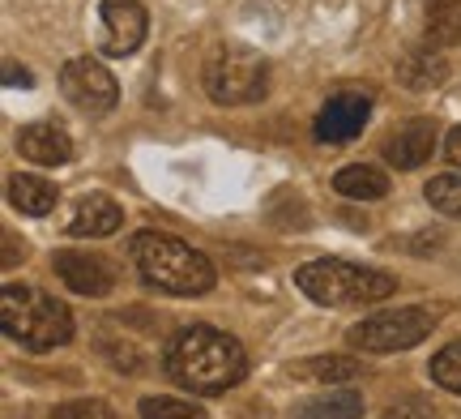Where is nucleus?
<instances>
[{"mask_svg": "<svg viewBox=\"0 0 461 419\" xmlns=\"http://www.w3.org/2000/svg\"><path fill=\"white\" fill-rule=\"evenodd\" d=\"M99 22H103L99 48L107 51V56H132L149 31L146 5H137V0H103Z\"/></svg>", "mask_w": 461, "mask_h": 419, "instance_id": "1a4fd4ad", "label": "nucleus"}, {"mask_svg": "<svg viewBox=\"0 0 461 419\" xmlns=\"http://www.w3.org/2000/svg\"><path fill=\"white\" fill-rule=\"evenodd\" d=\"M397 77H402V86H411V90H431V86H440L448 77V60L436 56L431 48L406 51L402 65H397Z\"/></svg>", "mask_w": 461, "mask_h": 419, "instance_id": "dca6fc26", "label": "nucleus"}, {"mask_svg": "<svg viewBox=\"0 0 461 419\" xmlns=\"http://www.w3.org/2000/svg\"><path fill=\"white\" fill-rule=\"evenodd\" d=\"M299 291L316 304H330V308H346V304H376L389 300L397 291V278H389L384 269H367V266H350V261H308L295 269Z\"/></svg>", "mask_w": 461, "mask_h": 419, "instance_id": "20e7f679", "label": "nucleus"}, {"mask_svg": "<svg viewBox=\"0 0 461 419\" xmlns=\"http://www.w3.org/2000/svg\"><path fill=\"white\" fill-rule=\"evenodd\" d=\"M205 95L214 103H261L269 90V65L261 51L244 48V43H218L205 60Z\"/></svg>", "mask_w": 461, "mask_h": 419, "instance_id": "39448f33", "label": "nucleus"}, {"mask_svg": "<svg viewBox=\"0 0 461 419\" xmlns=\"http://www.w3.org/2000/svg\"><path fill=\"white\" fill-rule=\"evenodd\" d=\"M9 202L22 214L43 218L56 210V185L43 180V176H9Z\"/></svg>", "mask_w": 461, "mask_h": 419, "instance_id": "2eb2a0df", "label": "nucleus"}, {"mask_svg": "<svg viewBox=\"0 0 461 419\" xmlns=\"http://www.w3.org/2000/svg\"><path fill=\"white\" fill-rule=\"evenodd\" d=\"M167 372H171V381H180L193 394H227L230 386L244 381L248 355L235 338L214 325H193L171 338Z\"/></svg>", "mask_w": 461, "mask_h": 419, "instance_id": "f257e3e1", "label": "nucleus"}, {"mask_svg": "<svg viewBox=\"0 0 461 419\" xmlns=\"http://www.w3.org/2000/svg\"><path fill=\"white\" fill-rule=\"evenodd\" d=\"M333 188L342 193V197H355V202H376L389 193V176H380L376 168H367V163H350L333 176Z\"/></svg>", "mask_w": 461, "mask_h": 419, "instance_id": "f3484780", "label": "nucleus"}, {"mask_svg": "<svg viewBox=\"0 0 461 419\" xmlns=\"http://www.w3.org/2000/svg\"><path fill=\"white\" fill-rule=\"evenodd\" d=\"M0 330L31 351H51V347H65L73 338V317L48 291L9 283L0 291Z\"/></svg>", "mask_w": 461, "mask_h": 419, "instance_id": "7ed1b4c3", "label": "nucleus"}, {"mask_svg": "<svg viewBox=\"0 0 461 419\" xmlns=\"http://www.w3.org/2000/svg\"><path fill=\"white\" fill-rule=\"evenodd\" d=\"M359 360H346V355H321V360H303L291 369L295 381H359Z\"/></svg>", "mask_w": 461, "mask_h": 419, "instance_id": "6ab92c4d", "label": "nucleus"}, {"mask_svg": "<svg viewBox=\"0 0 461 419\" xmlns=\"http://www.w3.org/2000/svg\"><path fill=\"white\" fill-rule=\"evenodd\" d=\"M428 202L445 218H461V176H431L428 180Z\"/></svg>", "mask_w": 461, "mask_h": 419, "instance_id": "aec40b11", "label": "nucleus"}, {"mask_svg": "<svg viewBox=\"0 0 461 419\" xmlns=\"http://www.w3.org/2000/svg\"><path fill=\"white\" fill-rule=\"evenodd\" d=\"M17 150H22V159H31L39 168H60V163L73 159V137H68L65 124L39 120V124H26L17 133Z\"/></svg>", "mask_w": 461, "mask_h": 419, "instance_id": "9b49d317", "label": "nucleus"}, {"mask_svg": "<svg viewBox=\"0 0 461 419\" xmlns=\"http://www.w3.org/2000/svg\"><path fill=\"white\" fill-rule=\"evenodd\" d=\"M120 223H124V210L107 193H90V197H82V202L73 205V214L65 223V235H73V240H103V235L120 232Z\"/></svg>", "mask_w": 461, "mask_h": 419, "instance_id": "f8f14e48", "label": "nucleus"}, {"mask_svg": "<svg viewBox=\"0 0 461 419\" xmlns=\"http://www.w3.org/2000/svg\"><path fill=\"white\" fill-rule=\"evenodd\" d=\"M31 82H34V77H31V68L14 65V60L5 65V86H31Z\"/></svg>", "mask_w": 461, "mask_h": 419, "instance_id": "b1692460", "label": "nucleus"}, {"mask_svg": "<svg viewBox=\"0 0 461 419\" xmlns=\"http://www.w3.org/2000/svg\"><path fill=\"white\" fill-rule=\"evenodd\" d=\"M141 419H205V411L184 398H141Z\"/></svg>", "mask_w": 461, "mask_h": 419, "instance_id": "4be33fe9", "label": "nucleus"}, {"mask_svg": "<svg viewBox=\"0 0 461 419\" xmlns=\"http://www.w3.org/2000/svg\"><path fill=\"white\" fill-rule=\"evenodd\" d=\"M428 48H453L461 43V0H411Z\"/></svg>", "mask_w": 461, "mask_h": 419, "instance_id": "4468645a", "label": "nucleus"}, {"mask_svg": "<svg viewBox=\"0 0 461 419\" xmlns=\"http://www.w3.org/2000/svg\"><path fill=\"white\" fill-rule=\"evenodd\" d=\"M445 154L453 159V163H461V124L448 133V141H445Z\"/></svg>", "mask_w": 461, "mask_h": 419, "instance_id": "393cba45", "label": "nucleus"}, {"mask_svg": "<svg viewBox=\"0 0 461 419\" xmlns=\"http://www.w3.org/2000/svg\"><path fill=\"white\" fill-rule=\"evenodd\" d=\"M436 150V124L431 120H411V124H402L393 137H389V146H384V159L393 163L397 171H411V168H423Z\"/></svg>", "mask_w": 461, "mask_h": 419, "instance_id": "ddd939ff", "label": "nucleus"}, {"mask_svg": "<svg viewBox=\"0 0 461 419\" xmlns=\"http://www.w3.org/2000/svg\"><path fill=\"white\" fill-rule=\"evenodd\" d=\"M51 419H115V411L99 398H77V403H65L51 411Z\"/></svg>", "mask_w": 461, "mask_h": 419, "instance_id": "5701e85b", "label": "nucleus"}, {"mask_svg": "<svg viewBox=\"0 0 461 419\" xmlns=\"http://www.w3.org/2000/svg\"><path fill=\"white\" fill-rule=\"evenodd\" d=\"M56 274L68 283V291H77V296H107L115 287V269L95 257V252H77V249H65L56 252Z\"/></svg>", "mask_w": 461, "mask_h": 419, "instance_id": "9d476101", "label": "nucleus"}, {"mask_svg": "<svg viewBox=\"0 0 461 419\" xmlns=\"http://www.w3.org/2000/svg\"><path fill=\"white\" fill-rule=\"evenodd\" d=\"M431 381L448 394H461V342L445 347V351L431 360Z\"/></svg>", "mask_w": 461, "mask_h": 419, "instance_id": "412c9836", "label": "nucleus"}, {"mask_svg": "<svg viewBox=\"0 0 461 419\" xmlns=\"http://www.w3.org/2000/svg\"><path fill=\"white\" fill-rule=\"evenodd\" d=\"M132 261L141 269V278L158 291L171 296H205L218 283L214 261L197 252L193 244H184L180 235L167 232H141L132 240Z\"/></svg>", "mask_w": 461, "mask_h": 419, "instance_id": "f03ea898", "label": "nucleus"}, {"mask_svg": "<svg viewBox=\"0 0 461 419\" xmlns=\"http://www.w3.org/2000/svg\"><path fill=\"white\" fill-rule=\"evenodd\" d=\"M60 90L73 107H82L86 116H107L115 103H120V86L99 60L90 56H77L60 68Z\"/></svg>", "mask_w": 461, "mask_h": 419, "instance_id": "0eeeda50", "label": "nucleus"}, {"mask_svg": "<svg viewBox=\"0 0 461 419\" xmlns=\"http://www.w3.org/2000/svg\"><path fill=\"white\" fill-rule=\"evenodd\" d=\"M367 116H372V99H367V95H355V90H342V95H333V99L316 112L312 133L321 146H346V141H355V137L363 133Z\"/></svg>", "mask_w": 461, "mask_h": 419, "instance_id": "6e6552de", "label": "nucleus"}, {"mask_svg": "<svg viewBox=\"0 0 461 419\" xmlns=\"http://www.w3.org/2000/svg\"><path fill=\"white\" fill-rule=\"evenodd\" d=\"M359 415H363L359 389H330L321 398H308L295 411V419H359Z\"/></svg>", "mask_w": 461, "mask_h": 419, "instance_id": "a211bd4d", "label": "nucleus"}, {"mask_svg": "<svg viewBox=\"0 0 461 419\" xmlns=\"http://www.w3.org/2000/svg\"><path fill=\"white\" fill-rule=\"evenodd\" d=\"M431 325H436V317H431L428 308H397V313H376V317L359 321L346 338H350V347L389 355V351H411V347H419V342L431 334Z\"/></svg>", "mask_w": 461, "mask_h": 419, "instance_id": "423d86ee", "label": "nucleus"}]
</instances>
